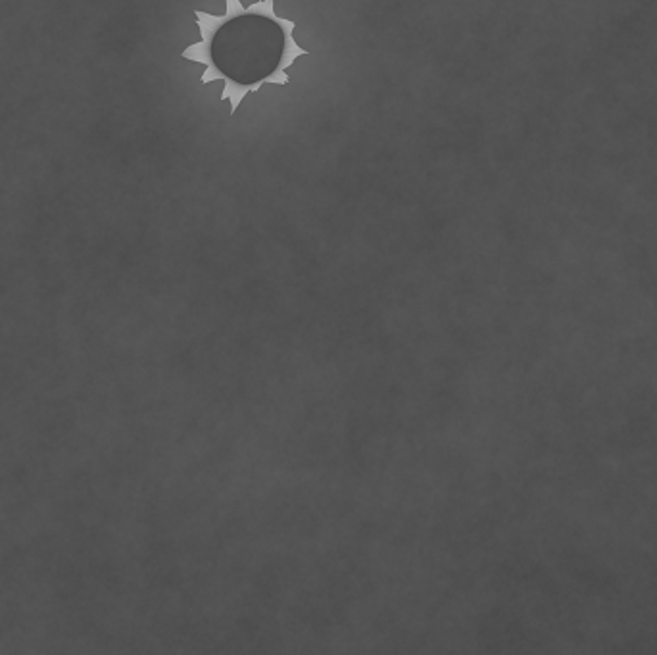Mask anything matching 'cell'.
Here are the masks:
<instances>
[{"instance_id":"1","label":"cell","mask_w":657,"mask_h":655,"mask_svg":"<svg viewBox=\"0 0 657 655\" xmlns=\"http://www.w3.org/2000/svg\"><path fill=\"white\" fill-rule=\"evenodd\" d=\"M195 16L198 27H200V33H202V41L187 47L181 52V56L191 60V62H198V64L206 66L210 56H212V43H214L216 33L227 22H231L239 16H246V8L239 0H227V14L225 16H212V14H206V12H200V10H196Z\"/></svg>"},{"instance_id":"2","label":"cell","mask_w":657,"mask_h":655,"mask_svg":"<svg viewBox=\"0 0 657 655\" xmlns=\"http://www.w3.org/2000/svg\"><path fill=\"white\" fill-rule=\"evenodd\" d=\"M246 12H248V14H258V16L269 18L271 22H275V24L283 29L285 35L292 33L294 27H296V24H294L292 20H285V18L275 16V12H273V0H262V2H258V4H252L250 8H246Z\"/></svg>"}]
</instances>
